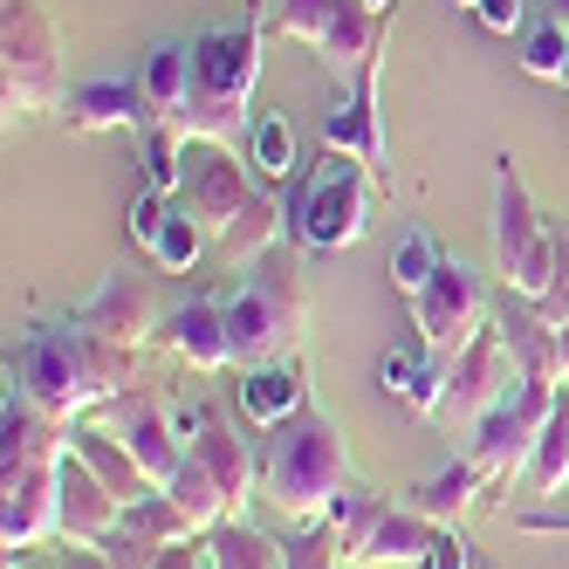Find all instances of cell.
I'll use <instances>...</instances> for the list:
<instances>
[{
	"label": "cell",
	"instance_id": "32",
	"mask_svg": "<svg viewBox=\"0 0 569 569\" xmlns=\"http://www.w3.org/2000/svg\"><path fill=\"white\" fill-rule=\"evenodd\" d=\"M521 69L536 76V83H569V34H562L556 21H542V28L521 42Z\"/></svg>",
	"mask_w": 569,
	"mask_h": 569
},
{
	"label": "cell",
	"instance_id": "5",
	"mask_svg": "<svg viewBox=\"0 0 569 569\" xmlns=\"http://www.w3.org/2000/svg\"><path fill=\"white\" fill-rule=\"evenodd\" d=\"M254 487H261V460L248 453V439L233 432V419L207 405V419H199V432L186 439V460H179L166 495L179 501V515L199 528V536H213L220 521H248L240 508H248Z\"/></svg>",
	"mask_w": 569,
	"mask_h": 569
},
{
	"label": "cell",
	"instance_id": "17",
	"mask_svg": "<svg viewBox=\"0 0 569 569\" xmlns=\"http://www.w3.org/2000/svg\"><path fill=\"white\" fill-rule=\"evenodd\" d=\"M117 521H124V501H117L110 480L69 446L62 453V542H69V556H97Z\"/></svg>",
	"mask_w": 569,
	"mask_h": 569
},
{
	"label": "cell",
	"instance_id": "15",
	"mask_svg": "<svg viewBox=\"0 0 569 569\" xmlns=\"http://www.w3.org/2000/svg\"><path fill=\"white\" fill-rule=\"evenodd\" d=\"M248 199H254V179H248V166L227 151V144H199L192 158H186V179H179V207L207 227L213 240L248 213Z\"/></svg>",
	"mask_w": 569,
	"mask_h": 569
},
{
	"label": "cell",
	"instance_id": "19",
	"mask_svg": "<svg viewBox=\"0 0 569 569\" xmlns=\"http://www.w3.org/2000/svg\"><path fill=\"white\" fill-rule=\"evenodd\" d=\"M69 131H151V103L138 76H90L62 97Z\"/></svg>",
	"mask_w": 569,
	"mask_h": 569
},
{
	"label": "cell",
	"instance_id": "40",
	"mask_svg": "<svg viewBox=\"0 0 569 569\" xmlns=\"http://www.w3.org/2000/svg\"><path fill=\"white\" fill-rule=\"evenodd\" d=\"M549 21H556V28L569 34V0H549Z\"/></svg>",
	"mask_w": 569,
	"mask_h": 569
},
{
	"label": "cell",
	"instance_id": "26",
	"mask_svg": "<svg viewBox=\"0 0 569 569\" xmlns=\"http://www.w3.org/2000/svg\"><path fill=\"white\" fill-rule=\"evenodd\" d=\"M378 385H385L398 405H412V412L432 419V405H439V391H446V357H439V350H426V357L391 350V357L378 363Z\"/></svg>",
	"mask_w": 569,
	"mask_h": 569
},
{
	"label": "cell",
	"instance_id": "1",
	"mask_svg": "<svg viewBox=\"0 0 569 569\" xmlns=\"http://www.w3.org/2000/svg\"><path fill=\"white\" fill-rule=\"evenodd\" d=\"M8 378H14L34 405H42L49 419H62V426L90 419L97 405H110L117 391L144 385V378H138V350L97 337L83 316H69V322H34V330L21 337V350H14V363H8Z\"/></svg>",
	"mask_w": 569,
	"mask_h": 569
},
{
	"label": "cell",
	"instance_id": "31",
	"mask_svg": "<svg viewBox=\"0 0 569 569\" xmlns=\"http://www.w3.org/2000/svg\"><path fill=\"white\" fill-rule=\"evenodd\" d=\"M439 261H446V254H439V240H432V233H419V227H412V233H398V248H391V289L412 302L426 281L439 274Z\"/></svg>",
	"mask_w": 569,
	"mask_h": 569
},
{
	"label": "cell",
	"instance_id": "11",
	"mask_svg": "<svg viewBox=\"0 0 569 569\" xmlns=\"http://www.w3.org/2000/svg\"><path fill=\"white\" fill-rule=\"evenodd\" d=\"M556 405H562V391H556L549 378H521V385L495 405V412L473 426L467 460L480 467L487 495H501V487H515V480H521L528 453H536V439H542V432H549V419H556Z\"/></svg>",
	"mask_w": 569,
	"mask_h": 569
},
{
	"label": "cell",
	"instance_id": "28",
	"mask_svg": "<svg viewBox=\"0 0 569 569\" xmlns=\"http://www.w3.org/2000/svg\"><path fill=\"white\" fill-rule=\"evenodd\" d=\"M207 562H213V569H289L281 542L261 536L254 521H220L213 536H207Z\"/></svg>",
	"mask_w": 569,
	"mask_h": 569
},
{
	"label": "cell",
	"instance_id": "12",
	"mask_svg": "<svg viewBox=\"0 0 569 569\" xmlns=\"http://www.w3.org/2000/svg\"><path fill=\"white\" fill-rule=\"evenodd\" d=\"M515 385H521V371H515V357H508L501 330L487 322V330H480L460 357H446V391H439V405H432V426H446V432H473Z\"/></svg>",
	"mask_w": 569,
	"mask_h": 569
},
{
	"label": "cell",
	"instance_id": "25",
	"mask_svg": "<svg viewBox=\"0 0 569 569\" xmlns=\"http://www.w3.org/2000/svg\"><path fill=\"white\" fill-rule=\"evenodd\" d=\"M281 227H289V207L268 192V186H254V199H248V213H240L227 233H220V261L227 268H248V261H261L274 240H281Z\"/></svg>",
	"mask_w": 569,
	"mask_h": 569
},
{
	"label": "cell",
	"instance_id": "3",
	"mask_svg": "<svg viewBox=\"0 0 569 569\" xmlns=\"http://www.w3.org/2000/svg\"><path fill=\"white\" fill-rule=\"evenodd\" d=\"M302 330H309V274L289 240H274L261 261L240 268L233 296H227V337H233V363H289L302 357Z\"/></svg>",
	"mask_w": 569,
	"mask_h": 569
},
{
	"label": "cell",
	"instance_id": "24",
	"mask_svg": "<svg viewBox=\"0 0 569 569\" xmlns=\"http://www.w3.org/2000/svg\"><path fill=\"white\" fill-rule=\"evenodd\" d=\"M144 83V103H151V124H179L186 110V90H192V34H172V42H158L138 69Z\"/></svg>",
	"mask_w": 569,
	"mask_h": 569
},
{
	"label": "cell",
	"instance_id": "39",
	"mask_svg": "<svg viewBox=\"0 0 569 569\" xmlns=\"http://www.w3.org/2000/svg\"><path fill=\"white\" fill-rule=\"evenodd\" d=\"M556 385H569V322L556 330Z\"/></svg>",
	"mask_w": 569,
	"mask_h": 569
},
{
	"label": "cell",
	"instance_id": "38",
	"mask_svg": "<svg viewBox=\"0 0 569 569\" xmlns=\"http://www.w3.org/2000/svg\"><path fill=\"white\" fill-rule=\"evenodd\" d=\"M166 569H213V562H207V542H199V549H192V542H186V549H172V556H166Z\"/></svg>",
	"mask_w": 569,
	"mask_h": 569
},
{
	"label": "cell",
	"instance_id": "42",
	"mask_svg": "<svg viewBox=\"0 0 569 569\" xmlns=\"http://www.w3.org/2000/svg\"><path fill=\"white\" fill-rule=\"evenodd\" d=\"M460 8H473V0H460Z\"/></svg>",
	"mask_w": 569,
	"mask_h": 569
},
{
	"label": "cell",
	"instance_id": "7",
	"mask_svg": "<svg viewBox=\"0 0 569 569\" xmlns=\"http://www.w3.org/2000/svg\"><path fill=\"white\" fill-rule=\"evenodd\" d=\"M261 28L302 42L330 76H371L385 69V42H391V14H378L371 0H268Z\"/></svg>",
	"mask_w": 569,
	"mask_h": 569
},
{
	"label": "cell",
	"instance_id": "36",
	"mask_svg": "<svg viewBox=\"0 0 569 569\" xmlns=\"http://www.w3.org/2000/svg\"><path fill=\"white\" fill-rule=\"evenodd\" d=\"M515 528H521V536H569V508H562V501H556V508H549V501H542V508H521Z\"/></svg>",
	"mask_w": 569,
	"mask_h": 569
},
{
	"label": "cell",
	"instance_id": "20",
	"mask_svg": "<svg viewBox=\"0 0 569 569\" xmlns=\"http://www.w3.org/2000/svg\"><path fill=\"white\" fill-rule=\"evenodd\" d=\"M322 144L363 158V166L378 172V186H385V110H378V69H371V76H357V83H350L330 110H322Z\"/></svg>",
	"mask_w": 569,
	"mask_h": 569
},
{
	"label": "cell",
	"instance_id": "13",
	"mask_svg": "<svg viewBox=\"0 0 569 569\" xmlns=\"http://www.w3.org/2000/svg\"><path fill=\"white\" fill-rule=\"evenodd\" d=\"M90 419H103L117 439H124V453L144 467V480L166 495L179 460H186V439H179V412H172V398L158 391V385H131V391H117L110 405H97Z\"/></svg>",
	"mask_w": 569,
	"mask_h": 569
},
{
	"label": "cell",
	"instance_id": "21",
	"mask_svg": "<svg viewBox=\"0 0 569 569\" xmlns=\"http://www.w3.org/2000/svg\"><path fill=\"white\" fill-rule=\"evenodd\" d=\"M240 412H248V426L274 432L281 419H296L302 405H309V378H302V357L289 363H254V371H240Z\"/></svg>",
	"mask_w": 569,
	"mask_h": 569
},
{
	"label": "cell",
	"instance_id": "34",
	"mask_svg": "<svg viewBox=\"0 0 569 569\" xmlns=\"http://www.w3.org/2000/svg\"><path fill=\"white\" fill-rule=\"evenodd\" d=\"M166 213H172V192H151V186H144V192L131 199V240H138V248H151V233L166 227Z\"/></svg>",
	"mask_w": 569,
	"mask_h": 569
},
{
	"label": "cell",
	"instance_id": "9",
	"mask_svg": "<svg viewBox=\"0 0 569 569\" xmlns=\"http://www.w3.org/2000/svg\"><path fill=\"white\" fill-rule=\"evenodd\" d=\"M322 521L337 528V556L350 569H405V562H426L439 542V528L419 508H398L371 487H343Z\"/></svg>",
	"mask_w": 569,
	"mask_h": 569
},
{
	"label": "cell",
	"instance_id": "16",
	"mask_svg": "<svg viewBox=\"0 0 569 569\" xmlns=\"http://www.w3.org/2000/svg\"><path fill=\"white\" fill-rule=\"evenodd\" d=\"M76 316H83L97 337L124 343V350H144L158 330H166V316H158V302H151V281H144L138 268H110V274L97 281V296L76 309Z\"/></svg>",
	"mask_w": 569,
	"mask_h": 569
},
{
	"label": "cell",
	"instance_id": "14",
	"mask_svg": "<svg viewBox=\"0 0 569 569\" xmlns=\"http://www.w3.org/2000/svg\"><path fill=\"white\" fill-rule=\"evenodd\" d=\"M412 322H419V343L439 357H460L487 322H495V302H487L480 274L467 261H439V274L412 296Z\"/></svg>",
	"mask_w": 569,
	"mask_h": 569
},
{
	"label": "cell",
	"instance_id": "22",
	"mask_svg": "<svg viewBox=\"0 0 569 569\" xmlns=\"http://www.w3.org/2000/svg\"><path fill=\"white\" fill-rule=\"evenodd\" d=\"M495 330H501V343H508V357H515L521 378H549V385H556V322H549L536 302L501 296Z\"/></svg>",
	"mask_w": 569,
	"mask_h": 569
},
{
	"label": "cell",
	"instance_id": "8",
	"mask_svg": "<svg viewBox=\"0 0 569 569\" xmlns=\"http://www.w3.org/2000/svg\"><path fill=\"white\" fill-rule=\"evenodd\" d=\"M495 268L508 281V296L521 302H542L562 281V240L549 233L542 207L528 199V179L508 151L495 158Z\"/></svg>",
	"mask_w": 569,
	"mask_h": 569
},
{
	"label": "cell",
	"instance_id": "29",
	"mask_svg": "<svg viewBox=\"0 0 569 569\" xmlns=\"http://www.w3.org/2000/svg\"><path fill=\"white\" fill-rule=\"evenodd\" d=\"M207 240H213V233L199 227V220L179 207V192H172V213H166V227L151 233V248H144V254L166 268V274H192V268H199V254H207Z\"/></svg>",
	"mask_w": 569,
	"mask_h": 569
},
{
	"label": "cell",
	"instance_id": "10",
	"mask_svg": "<svg viewBox=\"0 0 569 569\" xmlns=\"http://www.w3.org/2000/svg\"><path fill=\"white\" fill-rule=\"evenodd\" d=\"M0 76H8V124L14 117L62 110V34L42 0H0Z\"/></svg>",
	"mask_w": 569,
	"mask_h": 569
},
{
	"label": "cell",
	"instance_id": "23",
	"mask_svg": "<svg viewBox=\"0 0 569 569\" xmlns=\"http://www.w3.org/2000/svg\"><path fill=\"white\" fill-rule=\"evenodd\" d=\"M480 501H487V480H480V467H473V460H453L446 473L419 480L412 495H405V508H419L432 528H460Z\"/></svg>",
	"mask_w": 569,
	"mask_h": 569
},
{
	"label": "cell",
	"instance_id": "33",
	"mask_svg": "<svg viewBox=\"0 0 569 569\" xmlns=\"http://www.w3.org/2000/svg\"><path fill=\"white\" fill-rule=\"evenodd\" d=\"M281 556H289V569H350L337 556V528L330 521H302L289 542H281Z\"/></svg>",
	"mask_w": 569,
	"mask_h": 569
},
{
	"label": "cell",
	"instance_id": "41",
	"mask_svg": "<svg viewBox=\"0 0 569 569\" xmlns=\"http://www.w3.org/2000/svg\"><path fill=\"white\" fill-rule=\"evenodd\" d=\"M371 8H378V14H391V0H371Z\"/></svg>",
	"mask_w": 569,
	"mask_h": 569
},
{
	"label": "cell",
	"instance_id": "35",
	"mask_svg": "<svg viewBox=\"0 0 569 569\" xmlns=\"http://www.w3.org/2000/svg\"><path fill=\"white\" fill-rule=\"evenodd\" d=\"M487 34H515L521 28V0H473V8H467Z\"/></svg>",
	"mask_w": 569,
	"mask_h": 569
},
{
	"label": "cell",
	"instance_id": "37",
	"mask_svg": "<svg viewBox=\"0 0 569 569\" xmlns=\"http://www.w3.org/2000/svg\"><path fill=\"white\" fill-rule=\"evenodd\" d=\"M473 556H467V536L460 528H439V542H432V556L419 562V569H467Z\"/></svg>",
	"mask_w": 569,
	"mask_h": 569
},
{
	"label": "cell",
	"instance_id": "30",
	"mask_svg": "<svg viewBox=\"0 0 569 569\" xmlns=\"http://www.w3.org/2000/svg\"><path fill=\"white\" fill-rule=\"evenodd\" d=\"M248 166L261 172V179H296L302 166H296V124H289V117H254V131H248Z\"/></svg>",
	"mask_w": 569,
	"mask_h": 569
},
{
	"label": "cell",
	"instance_id": "6",
	"mask_svg": "<svg viewBox=\"0 0 569 569\" xmlns=\"http://www.w3.org/2000/svg\"><path fill=\"white\" fill-rule=\"evenodd\" d=\"M371 192H378V172L363 166V158L350 151H330L322 144L316 166H302L289 179V233H296V248L309 254H343L363 240V227H371Z\"/></svg>",
	"mask_w": 569,
	"mask_h": 569
},
{
	"label": "cell",
	"instance_id": "4",
	"mask_svg": "<svg viewBox=\"0 0 569 569\" xmlns=\"http://www.w3.org/2000/svg\"><path fill=\"white\" fill-rule=\"evenodd\" d=\"M350 487V439L343 426L309 398L296 419H281L261 446V495L289 521H322L330 501Z\"/></svg>",
	"mask_w": 569,
	"mask_h": 569
},
{
	"label": "cell",
	"instance_id": "27",
	"mask_svg": "<svg viewBox=\"0 0 569 569\" xmlns=\"http://www.w3.org/2000/svg\"><path fill=\"white\" fill-rule=\"evenodd\" d=\"M521 495L528 501H556V495H569V398L556 405V419H549V432L536 439V453H528V467H521Z\"/></svg>",
	"mask_w": 569,
	"mask_h": 569
},
{
	"label": "cell",
	"instance_id": "2",
	"mask_svg": "<svg viewBox=\"0 0 569 569\" xmlns=\"http://www.w3.org/2000/svg\"><path fill=\"white\" fill-rule=\"evenodd\" d=\"M254 83H261V21L199 28L192 34V90L179 110L186 144H227L254 131Z\"/></svg>",
	"mask_w": 569,
	"mask_h": 569
},
{
	"label": "cell",
	"instance_id": "18",
	"mask_svg": "<svg viewBox=\"0 0 569 569\" xmlns=\"http://www.w3.org/2000/svg\"><path fill=\"white\" fill-rule=\"evenodd\" d=\"M186 371H227L233 363V337H227V296H186L179 309H166V330H158Z\"/></svg>",
	"mask_w": 569,
	"mask_h": 569
}]
</instances>
